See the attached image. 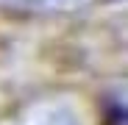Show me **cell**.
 Returning a JSON list of instances; mask_svg holds the SVG:
<instances>
[{"mask_svg":"<svg viewBox=\"0 0 128 125\" xmlns=\"http://www.w3.org/2000/svg\"><path fill=\"white\" fill-rule=\"evenodd\" d=\"M11 3L25 8H56V6H67L70 0H11Z\"/></svg>","mask_w":128,"mask_h":125,"instance_id":"obj_1","label":"cell"}]
</instances>
